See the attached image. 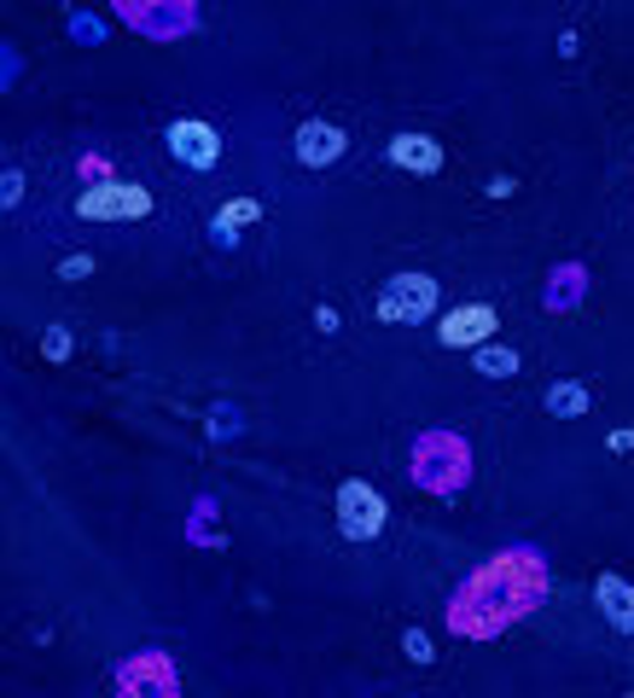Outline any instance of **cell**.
Returning a JSON list of instances; mask_svg holds the SVG:
<instances>
[{"label":"cell","mask_w":634,"mask_h":698,"mask_svg":"<svg viewBox=\"0 0 634 698\" xmlns=\"http://www.w3.org/2000/svg\"><path fill=\"white\" fill-rule=\"evenodd\" d=\"M489 326H495V309H460V315L442 320V338L448 343H466V338H483Z\"/></svg>","instance_id":"obj_6"},{"label":"cell","mask_w":634,"mask_h":698,"mask_svg":"<svg viewBox=\"0 0 634 698\" xmlns=\"http://www.w3.org/2000/svg\"><path fill=\"white\" fill-rule=\"evenodd\" d=\"M391 157L402 163V170H414V175L437 170V146H431V140H419V134H402L396 146H391Z\"/></svg>","instance_id":"obj_7"},{"label":"cell","mask_w":634,"mask_h":698,"mask_svg":"<svg viewBox=\"0 0 634 698\" xmlns=\"http://www.w3.org/2000/svg\"><path fill=\"white\" fill-rule=\"evenodd\" d=\"M297 157L315 163V170H320V163H338L343 157V134L332 129V122H303V129H297Z\"/></svg>","instance_id":"obj_4"},{"label":"cell","mask_w":634,"mask_h":698,"mask_svg":"<svg viewBox=\"0 0 634 698\" xmlns=\"http://www.w3.org/2000/svg\"><path fill=\"white\" fill-rule=\"evenodd\" d=\"M338 524H343V536H350V542H373L384 530V501L367 483H343L338 489Z\"/></svg>","instance_id":"obj_1"},{"label":"cell","mask_w":634,"mask_h":698,"mask_svg":"<svg viewBox=\"0 0 634 698\" xmlns=\"http://www.w3.org/2000/svg\"><path fill=\"white\" fill-rule=\"evenodd\" d=\"M407 297H437V292H431V280H396L391 292H384L379 315L384 320H419L425 309H419V303H407Z\"/></svg>","instance_id":"obj_5"},{"label":"cell","mask_w":634,"mask_h":698,"mask_svg":"<svg viewBox=\"0 0 634 698\" xmlns=\"http://www.w3.org/2000/svg\"><path fill=\"white\" fill-rule=\"evenodd\" d=\"M489 373H513V356H501V349H489V356H478Z\"/></svg>","instance_id":"obj_9"},{"label":"cell","mask_w":634,"mask_h":698,"mask_svg":"<svg viewBox=\"0 0 634 698\" xmlns=\"http://www.w3.org/2000/svg\"><path fill=\"white\" fill-rule=\"evenodd\" d=\"M152 210V198L140 193V187H94L88 198H81V216L88 221H129V216H146Z\"/></svg>","instance_id":"obj_2"},{"label":"cell","mask_w":634,"mask_h":698,"mask_svg":"<svg viewBox=\"0 0 634 698\" xmlns=\"http://www.w3.org/2000/svg\"><path fill=\"white\" fill-rule=\"evenodd\" d=\"M170 146L193 163V170H216V152H221V140L210 122H175L170 129Z\"/></svg>","instance_id":"obj_3"},{"label":"cell","mask_w":634,"mask_h":698,"mask_svg":"<svg viewBox=\"0 0 634 698\" xmlns=\"http://www.w3.org/2000/svg\"><path fill=\"white\" fill-rule=\"evenodd\" d=\"M600 606H605V618H617L634 634V593L623 582H600Z\"/></svg>","instance_id":"obj_8"}]
</instances>
